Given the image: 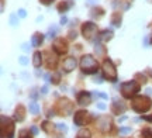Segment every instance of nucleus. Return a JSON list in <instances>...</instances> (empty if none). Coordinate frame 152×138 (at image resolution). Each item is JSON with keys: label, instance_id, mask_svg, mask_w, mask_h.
<instances>
[{"label": "nucleus", "instance_id": "1", "mask_svg": "<svg viewBox=\"0 0 152 138\" xmlns=\"http://www.w3.org/2000/svg\"><path fill=\"white\" fill-rule=\"evenodd\" d=\"M152 101L148 96H135L131 100V107L137 113H147L151 109Z\"/></svg>", "mask_w": 152, "mask_h": 138}, {"label": "nucleus", "instance_id": "2", "mask_svg": "<svg viewBox=\"0 0 152 138\" xmlns=\"http://www.w3.org/2000/svg\"><path fill=\"white\" fill-rule=\"evenodd\" d=\"M80 68L86 75H93L99 71V62L92 55H83L80 59Z\"/></svg>", "mask_w": 152, "mask_h": 138}, {"label": "nucleus", "instance_id": "3", "mask_svg": "<svg viewBox=\"0 0 152 138\" xmlns=\"http://www.w3.org/2000/svg\"><path fill=\"white\" fill-rule=\"evenodd\" d=\"M121 94L125 99H131L134 97L138 92H140V83L135 80H130V82H124L121 83Z\"/></svg>", "mask_w": 152, "mask_h": 138}, {"label": "nucleus", "instance_id": "4", "mask_svg": "<svg viewBox=\"0 0 152 138\" xmlns=\"http://www.w3.org/2000/svg\"><path fill=\"white\" fill-rule=\"evenodd\" d=\"M0 128H1V138L14 137V123L11 118L6 116L0 117Z\"/></svg>", "mask_w": 152, "mask_h": 138}, {"label": "nucleus", "instance_id": "5", "mask_svg": "<svg viewBox=\"0 0 152 138\" xmlns=\"http://www.w3.org/2000/svg\"><path fill=\"white\" fill-rule=\"evenodd\" d=\"M55 111L58 113V116H69L73 111V103L66 97H62L56 101L55 104Z\"/></svg>", "mask_w": 152, "mask_h": 138}, {"label": "nucleus", "instance_id": "6", "mask_svg": "<svg viewBox=\"0 0 152 138\" xmlns=\"http://www.w3.org/2000/svg\"><path fill=\"white\" fill-rule=\"evenodd\" d=\"M103 76L110 82H115L117 80V71H115L114 64L110 59H104L103 62Z\"/></svg>", "mask_w": 152, "mask_h": 138}, {"label": "nucleus", "instance_id": "7", "mask_svg": "<svg viewBox=\"0 0 152 138\" xmlns=\"http://www.w3.org/2000/svg\"><path fill=\"white\" fill-rule=\"evenodd\" d=\"M97 33V26L92 21H86L82 24V35L83 38L87 39V41H92L93 37Z\"/></svg>", "mask_w": 152, "mask_h": 138}, {"label": "nucleus", "instance_id": "8", "mask_svg": "<svg viewBox=\"0 0 152 138\" xmlns=\"http://www.w3.org/2000/svg\"><path fill=\"white\" fill-rule=\"evenodd\" d=\"M92 121V116H90V113H87L85 110H79L75 113V117H73V123H75L76 126H86L87 123Z\"/></svg>", "mask_w": 152, "mask_h": 138}, {"label": "nucleus", "instance_id": "9", "mask_svg": "<svg viewBox=\"0 0 152 138\" xmlns=\"http://www.w3.org/2000/svg\"><path fill=\"white\" fill-rule=\"evenodd\" d=\"M52 50H54V52H56L58 55H64V54L68 52V42H66L64 38H56L54 41Z\"/></svg>", "mask_w": 152, "mask_h": 138}, {"label": "nucleus", "instance_id": "10", "mask_svg": "<svg viewBox=\"0 0 152 138\" xmlns=\"http://www.w3.org/2000/svg\"><path fill=\"white\" fill-rule=\"evenodd\" d=\"M111 127V120H110L107 116L99 117L97 118V128L102 131V133H107Z\"/></svg>", "mask_w": 152, "mask_h": 138}, {"label": "nucleus", "instance_id": "11", "mask_svg": "<svg viewBox=\"0 0 152 138\" xmlns=\"http://www.w3.org/2000/svg\"><path fill=\"white\" fill-rule=\"evenodd\" d=\"M76 100H77V104L87 106L92 103V94L89 93V92H80V93H77V96H76Z\"/></svg>", "mask_w": 152, "mask_h": 138}, {"label": "nucleus", "instance_id": "12", "mask_svg": "<svg viewBox=\"0 0 152 138\" xmlns=\"http://www.w3.org/2000/svg\"><path fill=\"white\" fill-rule=\"evenodd\" d=\"M72 7H73V1H72V0H62V1H59L58 6H56V9H58L59 13H66V11L69 10V9H72Z\"/></svg>", "mask_w": 152, "mask_h": 138}, {"label": "nucleus", "instance_id": "13", "mask_svg": "<svg viewBox=\"0 0 152 138\" xmlns=\"http://www.w3.org/2000/svg\"><path fill=\"white\" fill-rule=\"evenodd\" d=\"M111 111H113V114H123L125 111V104L123 101L114 100V103L111 104Z\"/></svg>", "mask_w": 152, "mask_h": 138}, {"label": "nucleus", "instance_id": "14", "mask_svg": "<svg viewBox=\"0 0 152 138\" xmlns=\"http://www.w3.org/2000/svg\"><path fill=\"white\" fill-rule=\"evenodd\" d=\"M76 68V58L73 56H69L64 61V71L65 72H72Z\"/></svg>", "mask_w": 152, "mask_h": 138}, {"label": "nucleus", "instance_id": "15", "mask_svg": "<svg viewBox=\"0 0 152 138\" xmlns=\"http://www.w3.org/2000/svg\"><path fill=\"white\" fill-rule=\"evenodd\" d=\"M111 6H113L114 9L128 10V9H130V1H124V0H111Z\"/></svg>", "mask_w": 152, "mask_h": 138}, {"label": "nucleus", "instance_id": "16", "mask_svg": "<svg viewBox=\"0 0 152 138\" xmlns=\"http://www.w3.org/2000/svg\"><path fill=\"white\" fill-rule=\"evenodd\" d=\"M24 118H26V109H24V106H17L16 109V113H14V120L16 121H24Z\"/></svg>", "mask_w": 152, "mask_h": 138}, {"label": "nucleus", "instance_id": "17", "mask_svg": "<svg viewBox=\"0 0 152 138\" xmlns=\"http://www.w3.org/2000/svg\"><path fill=\"white\" fill-rule=\"evenodd\" d=\"M111 38H113V31H110V30H103V31H100V34H99V37H97L99 41H103V42L110 41Z\"/></svg>", "mask_w": 152, "mask_h": 138}, {"label": "nucleus", "instance_id": "18", "mask_svg": "<svg viewBox=\"0 0 152 138\" xmlns=\"http://www.w3.org/2000/svg\"><path fill=\"white\" fill-rule=\"evenodd\" d=\"M104 16V9L102 7H93L92 10H90V17L92 18H102Z\"/></svg>", "mask_w": 152, "mask_h": 138}, {"label": "nucleus", "instance_id": "19", "mask_svg": "<svg viewBox=\"0 0 152 138\" xmlns=\"http://www.w3.org/2000/svg\"><path fill=\"white\" fill-rule=\"evenodd\" d=\"M44 41V35L41 33H35L33 35V38H31V44H33V47H39V45L42 44Z\"/></svg>", "mask_w": 152, "mask_h": 138}, {"label": "nucleus", "instance_id": "20", "mask_svg": "<svg viewBox=\"0 0 152 138\" xmlns=\"http://www.w3.org/2000/svg\"><path fill=\"white\" fill-rule=\"evenodd\" d=\"M41 62H42V55H41V52H39V51L34 52V55H33V65L35 68H39V66H41Z\"/></svg>", "mask_w": 152, "mask_h": 138}, {"label": "nucleus", "instance_id": "21", "mask_svg": "<svg viewBox=\"0 0 152 138\" xmlns=\"http://www.w3.org/2000/svg\"><path fill=\"white\" fill-rule=\"evenodd\" d=\"M111 24H113V27H120L121 26V14H120L118 11L113 13V16H111Z\"/></svg>", "mask_w": 152, "mask_h": 138}, {"label": "nucleus", "instance_id": "22", "mask_svg": "<svg viewBox=\"0 0 152 138\" xmlns=\"http://www.w3.org/2000/svg\"><path fill=\"white\" fill-rule=\"evenodd\" d=\"M90 131L87 130V128H82V130H79L77 131V134H76V138H90Z\"/></svg>", "mask_w": 152, "mask_h": 138}, {"label": "nucleus", "instance_id": "23", "mask_svg": "<svg viewBox=\"0 0 152 138\" xmlns=\"http://www.w3.org/2000/svg\"><path fill=\"white\" fill-rule=\"evenodd\" d=\"M52 126H54V124H52V123H49V121H44L42 124H41V128H42L44 131H45V133H51V131H52Z\"/></svg>", "mask_w": 152, "mask_h": 138}, {"label": "nucleus", "instance_id": "24", "mask_svg": "<svg viewBox=\"0 0 152 138\" xmlns=\"http://www.w3.org/2000/svg\"><path fill=\"white\" fill-rule=\"evenodd\" d=\"M94 51H96V54H97V55H104V54H106V48H104L102 44L94 45Z\"/></svg>", "mask_w": 152, "mask_h": 138}, {"label": "nucleus", "instance_id": "25", "mask_svg": "<svg viewBox=\"0 0 152 138\" xmlns=\"http://www.w3.org/2000/svg\"><path fill=\"white\" fill-rule=\"evenodd\" d=\"M47 66H48L49 69H54V68L56 66V58H55V56H49L48 61H47Z\"/></svg>", "mask_w": 152, "mask_h": 138}, {"label": "nucleus", "instance_id": "26", "mask_svg": "<svg viewBox=\"0 0 152 138\" xmlns=\"http://www.w3.org/2000/svg\"><path fill=\"white\" fill-rule=\"evenodd\" d=\"M59 80H61V73H58V72L52 73V76H51V83H52V85H58Z\"/></svg>", "mask_w": 152, "mask_h": 138}, {"label": "nucleus", "instance_id": "27", "mask_svg": "<svg viewBox=\"0 0 152 138\" xmlns=\"http://www.w3.org/2000/svg\"><path fill=\"white\" fill-rule=\"evenodd\" d=\"M30 111H31L33 114H38V113H39V106H38L35 101L30 103Z\"/></svg>", "mask_w": 152, "mask_h": 138}, {"label": "nucleus", "instance_id": "28", "mask_svg": "<svg viewBox=\"0 0 152 138\" xmlns=\"http://www.w3.org/2000/svg\"><path fill=\"white\" fill-rule=\"evenodd\" d=\"M141 138H152V130L149 128H145L141 131Z\"/></svg>", "mask_w": 152, "mask_h": 138}, {"label": "nucleus", "instance_id": "29", "mask_svg": "<svg viewBox=\"0 0 152 138\" xmlns=\"http://www.w3.org/2000/svg\"><path fill=\"white\" fill-rule=\"evenodd\" d=\"M20 138H33V137H31V134H30L28 130H21L20 131Z\"/></svg>", "mask_w": 152, "mask_h": 138}, {"label": "nucleus", "instance_id": "30", "mask_svg": "<svg viewBox=\"0 0 152 138\" xmlns=\"http://www.w3.org/2000/svg\"><path fill=\"white\" fill-rule=\"evenodd\" d=\"M120 134H123V135H125V134H131V127H123V128H120Z\"/></svg>", "mask_w": 152, "mask_h": 138}, {"label": "nucleus", "instance_id": "31", "mask_svg": "<svg viewBox=\"0 0 152 138\" xmlns=\"http://www.w3.org/2000/svg\"><path fill=\"white\" fill-rule=\"evenodd\" d=\"M55 34H56V28L51 27V28H49V31H48V37L52 39V38H55Z\"/></svg>", "mask_w": 152, "mask_h": 138}, {"label": "nucleus", "instance_id": "32", "mask_svg": "<svg viewBox=\"0 0 152 138\" xmlns=\"http://www.w3.org/2000/svg\"><path fill=\"white\" fill-rule=\"evenodd\" d=\"M10 24L11 26H17L18 23H17V16L16 14H11L10 16Z\"/></svg>", "mask_w": 152, "mask_h": 138}, {"label": "nucleus", "instance_id": "33", "mask_svg": "<svg viewBox=\"0 0 152 138\" xmlns=\"http://www.w3.org/2000/svg\"><path fill=\"white\" fill-rule=\"evenodd\" d=\"M17 16H20L21 18H24V17H27V11L24 10V9H20V10L17 11Z\"/></svg>", "mask_w": 152, "mask_h": 138}, {"label": "nucleus", "instance_id": "34", "mask_svg": "<svg viewBox=\"0 0 152 138\" xmlns=\"http://www.w3.org/2000/svg\"><path fill=\"white\" fill-rule=\"evenodd\" d=\"M58 126V128H59L61 131H64V133H66L68 131V127H66V124H62V123H59V124H56Z\"/></svg>", "mask_w": 152, "mask_h": 138}, {"label": "nucleus", "instance_id": "35", "mask_svg": "<svg viewBox=\"0 0 152 138\" xmlns=\"http://www.w3.org/2000/svg\"><path fill=\"white\" fill-rule=\"evenodd\" d=\"M18 61H20V64H21V65H27V64H28V59L26 58V56H20V59H18Z\"/></svg>", "mask_w": 152, "mask_h": 138}, {"label": "nucleus", "instance_id": "36", "mask_svg": "<svg viewBox=\"0 0 152 138\" xmlns=\"http://www.w3.org/2000/svg\"><path fill=\"white\" fill-rule=\"evenodd\" d=\"M97 107H99V109H100V110H106V109H107V106L104 104V103H99V104H97Z\"/></svg>", "mask_w": 152, "mask_h": 138}, {"label": "nucleus", "instance_id": "37", "mask_svg": "<svg viewBox=\"0 0 152 138\" xmlns=\"http://www.w3.org/2000/svg\"><path fill=\"white\" fill-rule=\"evenodd\" d=\"M76 37H77V35H76V31H71V33H69V38L71 39H75Z\"/></svg>", "mask_w": 152, "mask_h": 138}, {"label": "nucleus", "instance_id": "38", "mask_svg": "<svg viewBox=\"0 0 152 138\" xmlns=\"http://www.w3.org/2000/svg\"><path fill=\"white\" fill-rule=\"evenodd\" d=\"M41 93H42V94L48 93V86H42V89H41Z\"/></svg>", "mask_w": 152, "mask_h": 138}, {"label": "nucleus", "instance_id": "39", "mask_svg": "<svg viewBox=\"0 0 152 138\" xmlns=\"http://www.w3.org/2000/svg\"><path fill=\"white\" fill-rule=\"evenodd\" d=\"M66 23H68V18H66L65 16H64V17H61V24L64 26V24H66Z\"/></svg>", "mask_w": 152, "mask_h": 138}, {"label": "nucleus", "instance_id": "40", "mask_svg": "<svg viewBox=\"0 0 152 138\" xmlns=\"http://www.w3.org/2000/svg\"><path fill=\"white\" fill-rule=\"evenodd\" d=\"M94 82H96V83H102V82H103V77H102V76H96Z\"/></svg>", "mask_w": 152, "mask_h": 138}, {"label": "nucleus", "instance_id": "41", "mask_svg": "<svg viewBox=\"0 0 152 138\" xmlns=\"http://www.w3.org/2000/svg\"><path fill=\"white\" fill-rule=\"evenodd\" d=\"M96 96L102 97V99H107V94H106V93H96Z\"/></svg>", "mask_w": 152, "mask_h": 138}, {"label": "nucleus", "instance_id": "42", "mask_svg": "<svg viewBox=\"0 0 152 138\" xmlns=\"http://www.w3.org/2000/svg\"><path fill=\"white\" fill-rule=\"evenodd\" d=\"M51 1H52V0H39V3H42V4H45V6H48Z\"/></svg>", "mask_w": 152, "mask_h": 138}, {"label": "nucleus", "instance_id": "43", "mask_svg": "<svg viewBox=\"0 0 152 138\" xmlns=\"http://www.w3.org/2000/svg\"><path fill=\"white\" fill-rule=\"evenodd\" d=\"M144 120H147V121H152V116H142Z\"/></svg>", "mask_w": 152, "mask_h": 138}, {"label": "nucleus", "instance_id": "44", "mask_svg": "<svg viewBox=\"0 0 152 138\" xmlns=\"http://www.w3.org/2000/svg\"><path fill=\"white\" fill-rule=\"evenodd\" d=\"M31 133H33L34 135H37V134H38V128L37 127H33V128H31Z\"/></svg>", "mask_w": 152, "mask_h": 138}, {"label": "nucleus", "instance_id": "45", "mask_svg": "<svg viewBox=\"0 0 152 138\" xmlns=\"http://www.w3.org/2000/svg\"><path fill=\"white\" fill-rule=\"evenodd\" d=\"M94 1H96V0H86V4L87 6H89V4H93Z\"/></svg>", "mask_w": 152, "mask_h": 138}, {"label": "nucleus", "instance_id": "46", "mask_svg": "<svg viewBox=\"0 0 152 138\" xmlns=\"http://www.w3.org/2000/svg\"><path fill=\"white\" fill-rule=\"evenodd\" d=\"M23 50H24V51H28L30 48H28V45H27V44H23Z\"/></svg>", "mask_w": 152, "mask_h": 138}, {"label": "nucleus", "instance_id": "47", "mask_svg": "<svg viewBox=\"0 0 152 138\" xmlns=\"http://www.w3.org/2000/svg\"><path fill=\"white\" fill-rule=\"evenodd\" d=\"M1 11H4V0H1Z\"/></svg>", "mask_w": 152, "mask_h": 138}, {"label": "nucleus", "instance_id": "48", "mask_svg": "<svg viewBox=\"0 0 152 138\" xmlns=\"http://www.w3.org/2000/svg\"><path fill=\"white\" fill-rule=\"evenodd\" d=\"M125 118H127V117H125V116H123V117H120V120H118V121H120V123H121V121H124Z\"/></svg>", "mask_w": 152, "mask_h": 138}, {"label": "nucleus", "instance_id": "49", "mask_svg": "<svg viewBox=\"0 0 152 138\" xmlns=\"http://www.w3.org/2000/svg\"><path fill=\"white\" fill-rule=\"evenodd\" d=\"M147 93L148 94H152V89H147Z\"/></svg>", "mask_w": 152, "mask_h": 138}, {"label": "nucleus", "instance_id": "50", "mask_svg": "<svg viewBox=\"0 0 152 138\" xmlns=\"http://www.w3.org/2000/svg\"><path fill=\"white\" fill-rule=\"evenodd\" d=\"M149 75H151V76H152V69H151V71H149Z\"/></svg>", "mask_w": 152, "mask_h": 138}]
</instances>
